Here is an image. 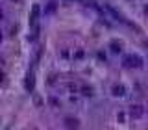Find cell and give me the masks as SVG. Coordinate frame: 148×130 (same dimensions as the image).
Segmentation results:
<instances>
[{
	"label": "cell",
	"mask_w": 148,
	"mask_h": 130,
	"mask_svg": "<svg viewBox=\"0 0 148 130\" xmlns=\"http://www.w3.org/2000/svg\"><path fill=\"white\" fill-rule=\"evenodd\" d=\"M124 67H128V69H137V67H141L143 65V60L137 56V54H128V56H124Z\"/></svg>",
	"instance_id": "obj_1"
},
{
	"label": "cell",
	"mask_w": 148,
	"mask_h": 130,
	"mask_svg": "<svg viewBox=\"0 0 148 130\" xmlns=\"http://www.w3.org/2000/svg\"><path fill=\"white\" fill-rule=\"evenodd\" d=\"M24 88H26V91H30V93L35 89V76H33V73H28V74H26V78H24Z\"/></svg>",
	"instance_id": "obj_2"
},
{
	"label": "cell",
	"mask_w": 148,
	"mask_h": 130,
	"mask_svg": "<svg viewBox=\"0 0 148 130\" xmlns=\"http://www.w3.org/2000/svg\"><path fill=\"white\" fill-rule=\"evenodd\" d=\"M143 112H145V110H143L141 104H131L130 110H128V113H130L133 119H139V117H143Z\"/></svg>",
	"instance_id": "obj_3"
},
{
	"label": "cell",
	"mask_w": 148,
	"mask_h": 130,
	"mask_svg": "<svg viewBox=\"0 0 148 130\" xmlns=\"http://www.w3.org/2000/svg\"><path fill=\"white\" fill-rule=\"evenodd\" d=\"M39 13H41V6L39 4H33L32 6V11H30V26H33L39 19Z\"/></svg>",
	"instance_id": "obj_4"
},
{
	"label": "cell",
	"mask_w": 148,
	"mask_h": 130,
	"mask_svg": "<svg viewBox=\"0 0 148 130\" xmlns=\"http://www.w3.org/2000/svg\"><path fill=\"white\" fill-rule=\"evenodd\" d=\"M65 127L69 130H78L80 128V121L76 117H65Z\"/></svg>",
	"instance_id": "obj_5"
},
{
	"label": "cell",
	"mask_w": 148,
	"mask_h": 130,
	"mask_svg": "<svg viewBox=\"0 0 148 130\" xmlns=\"http://www.w3.org/2000/svg\"><path fill=\"white\" fill-rule=\"evenodd\" d=\"M124 93H126V88H124L122 84H115V86L111 88V95H113V97H122Z\"/></svg>",
	"instance_id": "obj_6"
},
{
	"label": "cell",
	"mask_w": 148,
	"mask_h": 130,
	"mask_svg": "<svg viewBox=\"0 0 148 130\" xmlns=\"http://www.w3.org/2000/svg\"><path fill=\"white\" fill-rule=\"evenodd\" d=\"M56 6H57V2H56V0H50V2H48V6L45 7V13H46V15H52L54 11H56Z\"/></svg>",
	"instance_id": "obj_7"
},
{
	"label": "cell",
	"mask_w": 148,
	"mask_h": 130,
	"mask_svg": "<svg viewBox=\"0 0 148 130\" xmlns=\"http://www.w3.org/2000/svg\"><path fill=\"white\" fill-rule=\"evenodd\" d=\"M111 50H113V52H120V50H122V45H120V43L119 41H111Z\"/></svg>",
	"instance_id": "obj_8"
},
{
	"label": "cell",
	"mask_w": 148,
	"mask_h": 130,
	"mask_svg": "<svg viewBox=\"0 0 148 130\" xmlns=\"http://www.w3.org/2000/svg\"><path fill=\"white\" fill-rule=\"evenodd\" d=\"M81 93H83L85 97H91L93 95V88L91 86H83V88H81Z\"/></svg>",
	"instance_id": "obj_9"
},
{
	"label": "cell",
	"mask_w": 148,
	"mask_h": 130,
	"mask_svg": "<svg viewBox=\"0 0 148 130\" xmlns=\"http://www.w3.org/2000/svg\"><path fill=\"white\" fill-rule=\"evenodd\" d=\"M50 104H52L54 108H57V106H61V104H59V100H57L56 97H50Z\"/></svg>",
	"instance_id": "obj_10"
},
{
	"label": "cell",
	"mask_w": 148,
	"mask_h": 130,
	"mask_svg": "<svg viewBox=\"0 0 148 130\" xmlns=\"http://www.w3.org/2000/svg\"><path fill=\"white\" fill-rule=\"evenodd\" d=\"M74 58H76V60H81V58H83V50H76V52H74Z\"/></svg>",
	"instance_id": "obj_11"
},
{
	"label": "cell",
	"mask_w": 148,
	"mask_h": 130,
	"mask_svg": "<svg viewBox=\"0 0 148 130\" xmlns=\"http://www.w3.org/2000/svg\"><path fill=\"white\" fill-rule=\"evenodd\" d=\"M117 119H119V121H120V123H124V121H122V119H124V113H122V112H120V113H119V115H117Z\"/></svg>",
	"instance_id": "obj_12"
},
{
	"label": "cell",
	"mask_w": 148,
	"mask_h": 130,
	"mask_svg": "<svg viewBox=\"0 0 148 130\" xmlns=\"http://www.w3.org/2000/svg\"><path fill=\"white\" fill-rule=\"evenodd\" d=\"M11 2H17V4H21V2H22V0H11Z\"/></svg>",
	"instance_id": "obj_13"
}]
</instances>
